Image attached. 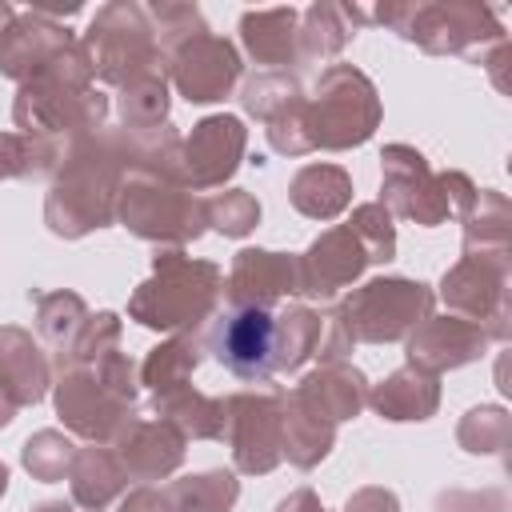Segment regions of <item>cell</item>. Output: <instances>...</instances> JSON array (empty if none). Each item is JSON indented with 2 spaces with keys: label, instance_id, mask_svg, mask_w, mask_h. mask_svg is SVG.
I'll list each match as a JSON object with an SVG mask.
<instances>
[{
  "label": "cell",
  "instance_id": "cell-1",
  "mask_svg": "<svg viewBox=\"0 0 512 512\" xmlns=\"http://www.w3.org/2000/svg\"><path fill=\"white\" fill-rule=\"evenodd\" d=\"M276 348H280V332L264 308H244L228 316V324L220 328V344H216L220 360L236 376H268L276 368Z\"/></svg>",
  "mask_w": 512,
  "mask_h": 512
}]
</instances>
